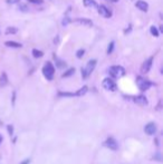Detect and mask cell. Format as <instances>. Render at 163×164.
Returning a JSON list of instances; mask_svg holds the SVG:
<instances>
[{"label": "cell", "instance_id": "52a82bcc", "mask_svg": "<svg viewBox=\"0 0 163 164\" xmlns=\"http://www.w3.org/2000/svg\"><path fill=\"white\" fill-rule=\"evenodd\" d=\"M99 13L101 16H103L104 18H111L112 17V11L104 5H101L99 7Z\"/></svg>", "mask_w": 163, "mask_h": 164}, {"label": "cell", "instance_id": "e0dca14e", "mask_svg": "<svg viewBox=\"0 0 163 164\" xmlns=\"http://www.w3.org/2000/svg\"><path fill=\"white\" fill-rule=\"evenodd\" d=\"M33 56H34L35 58H41L44 56V53L41 50H38V49H33Z\"/></svg>", "mask_w": 163, "mask_h": 164}, {"label": "cell", "instance_id": "7c38bea8", "mask_svg": "<svg viewBox=\"0 0 163 164\" xmlns=\"http://www.w3.org/2000/svg\"><path fill=\"white\" fill-rule=\"evenodd\" d=\"M134 102L138 105H148V99L144 95H138L134 97Z\"/></svg>", "mask_w": 163, "mask_h": 164}, {"label": "cell", "instance_id": "cb8c5ba5", "mask_svg": "<svg viewBox=\"0 0 163 164\" xmlns=\"http://www.w3.org/2000/svg\"><path fill=\"white\" fill-rule=\"evenodd\" d=\"M19 9L21 10V11H24V13H26V11L28 10V8L26 5H20V6H19Z\"/></svg>", "mask_w": 163, "mask_h": 164}, {"label": "cell", "instance_id": "4316f807", "mask_svg": "<svg viewBox=\"0 0 163 164\" xmlns=\"http://www.w3.org/2000/svg\"><path fill=\"white\" fill-rule=\"evenodd\" d=\"M69 21H71V20H69V19H68V18H65L64 19V21H63V25H67V24H68V22H69Z\"/></svg>", "mask_w": 163, "mask_h": 164}, {"label": "cell", "instance_id": "484cf974", "mask_svg": "<svg viewBox=\"0 0 163 164\" xmlns=\"http://www.w3.org/2000/svg\"><path fill=\"white\" fill-rule=\"evenodd\" d=\"M8 132H9L10 135L13 134V126H11V125H8Z\"/></svg>", "mask_w": 163, "mask_h": 164}, {"label": "cell", "instance_id": "ba28073f", "mask_svg": "<svg viewBox=\"0 0 163 164\" xmlns=\"http://www.w3.org/2000/svg\"><path fill=\"white\" fill-rule=\"evenodd\" d=\"M144 131H145V133L149 134V135H153V134H155V132H157V125L151 122V123L145 125Z\"/></svg>", "mask_w": 163, "mask_h": 164}, {"label": "cell", "instance_id": "2e32d148", "mask_svg": "<svg viewBox=\"0 0 163 164\" xmlns=\"http://www.w3.org/2000/svg\"><path fill=\"white\" fill-rule=\"evenodd\" d=\"M87 86H83L80 90H78L76 92V93H74V96H83V95H85V94L87 93Z\"/></svg>", "mask_w": 163, "mask_h": 164}, {"label": "cell", "instance_id": "7a4b0ae2", "mask_svg": "<svg viewBox=\"0 0 163 164\" xmlns=\"http://www.w3.org/2000/svg\"><path fill=\"white\" fill-rule=\"evenodd\" d=\"M43 74L44 76L48 79V81H52L54 78V74H55V67L52 65V63L48 62L45 64V66L43 67Z\"/></svg>", "mask_w": 163, "mask_h": 164}, {"label": "cell", "instance_id": "9c48e42d", "mask_svg": "<svg viewBox=\"0 0 163 164\" xmlns=\"http://www.w3.org/2000/svg\"><path fill=\"white\" fill-rule=\"evenodd\" d=\"M105 145L107 146L108 149L113 150V151L117 150V143H116V141L113 139V137H108V139L105 141Z\"/></svg>", "mask_w": 163, "mask_h": 164}, {"label": "cell", "instance_id": "ffe728a7", "mask_svg": "<svg viewBox=\"0 0 163 164\" xmlns=\"http://www.w3.org/2000/svg\"><path fill=\"white\" fill-rule=\"evenodd\" d=\"M75 73V68H69L68 69L67 71H66V73H64V74H63V77H69V76H72V75L74 74Z\"/></svg>", "mask_w": 163, "mask_h": 164}, {"label": "cell", "instance_id": "5bb4252c", "mask_svg": "<svg viewBox=\"0 0 163 164\" xmlns=\"http://www.w3.org/2000/svg\"><path fill=\"white\" fill-rule=\"evenodd\" d=\"M5 45L8 47H11V48H21L22 45L19 43H16V41H6Z\"/></svg>", "mask_w": 163, "mask_h": 164}, {"label": "cell", "instance_id": "d6986e66", "mask_svg": "<svg viewBox=\"0 0 163 164\" xmlns=\"http://www.w3.org/2000/svg\"><path fill=\"white\" fill-rule=\"evenodd\" d=\"M17 31H18V29H17V28H16V27H8V28H7V29H6V34H7V35L16 34Z\"/></svg>", "mask_w": 163, "mask_h": 164}, {"label": "cell", "instance_id": "9a60e30c", "mask_svg": "<svg viewBox=\"0 0 163 164\" xmlns=\"http://www.w3.org/2000/svg\"><path fill=\"white\" fill-rule=\"evenodd\" d=\"M83 3L85 7H94V8L97 7V3H96L95 0H83Z\"/></svg>", "mask_w": 163, "mask_h": 164}, {"label": "cell", "instance_id": "4dcf8cb0", "mask_svg": "<svg viewBox=\"0 0 163 164\" xmlns=\"http://www.w3.org/2000/svg\"><path fill=\"white\" fill-rule=\"evenodd\" d=\"M160 31H161V32H163V27H162V26L160 27Z\"/></svg>", "mask_w": 163, "mask_h": 164}, {"label": "cell", "instance_id": "1f68e13d", "mask_svg": "<svg viewBox=\"0 0 163 164\" xmlns=\"http://www.w3.org/2000/svg\"><path fill=\"white\" fill-rule=\"evenodd\" d=\"M1 141H2V136L0 135V143H1Z\"/></svg>", "mask_w": 163, "mask_h": 164}, {"label": "cell", "instance_id": "44dd1931", "mask_svg": "<svg viewBox=\"0 0 163 164\" xmlns=\"http://www.w3.org/2000/svg\"><path fill=\"white\" fill-rule=\"evenodd\" d=\"M114 41H111V43L108 44V47H107V54L110 55V54H112V51H113V49H114Z\"/></svg>", "mask_w": 163, "mask_h": 164}, {"label": "cell", "instance_id": "30bf717a", "mask_svg": "<svg viewBox=\"0 0 163 164\" xmlns=\"http://www.w3.org/2000/svg\"><path fill=\"white\" fill-rule=\"evenodd\" d=\"M136 8H138V9L141 10V11H144V13H146L149 9V5L148 2H145L144 0H138L135 3Z\"/></svg>", "mask_w": 163, "mask_h": 164}, {"label": "cell", "instance_id": "4fadbf2b", "mask_svg": "<svg viewBox=\"0 0 163 164\" xmlns=\"http://www.w3.org/2000/svg\"><path fill=\"white\" fill-rule=\"evenodd\" d=\"M7 84H8V77H7V74L6 73H2V74L0 75V86L3 87V86H6Z\"/></svg>", "mask_w": 163, "mask_h": 164}, {"label": "cell", "instance_id": "83f0119b", "mask_svg": "<svg viewBox=\"0 0 163 164\" xmlns=\"http://www.w3.org/2000/svg\"><path fill=\"white\" fill-rule=\"evenodd\" d=\"M19 0H7V2L8 3H17Z\"/></svg>", "mask_w": 163, "mask_h": 164}, {"label": "cell", "instance_id": "5b68a950", "mask_svg": "<svg viewBox=\"0 0 163 164\" xmlns=\"http://www.w3.org/2000/svg\"><path fill=\"white\" fill-rule=\"evenodd\" d=\"M103 87L106 90L114 92V90H116V83L112 78H105L104 81H103Z\"/></svg>", "mask_w": 163, "mask_h": 164}, {"label": "cell", "instance_id": "277c9868", "mask_svg": "<svg viewBox=\"0 0 163 164\" xmlns=\"http://www.w3.org/2000/svg\"><path fill=\"white\" fill-rule=\"evenodd\" d=\"M136 84H138V88L141 90H148L151 86H152V83L148 79H145V78L141 77V76H138L136 78Z\"/></svg>", "mask_w": 163, "mask_h": 164}, {"label": "cell", "instance_id": "7402d4cb", "mask_svg": "<svg viewBox=\"0 0 163 164\" xmlns=\"http://www.w3.org/2000/svg\"><path fill=\"white\" fill-rule=\"evenodd\" d=\"M56 64H57V67L59 68H63V67H66V63L59 60V59H56Z\"/></svg>", "mask_w": 163, "mask_h": 164}, {"label": "cell", "instance_id": "8fae6325", "mask_svg": "<svg viewBox=\"0 0 163 164\" xmlns=\"http://www.w3.org/2000/svg\"><path fill=\"white\" fill-rule=\"evenodd\" d=\"M74 22L78 24V25H83V26H87V27H91L93 25V22L87 18H77L74 20Z\"/></svg>", "mask_w": 163, "mask_h": 164}, {"label": "cell", "instance_id": "6da1fadb", "mask_svg": "<svg viewBox=\"0 0 163 164\" xmlns=\"http://www.w3.org/2000/svg\"><path fill=\"white\" fill-rule=\"evenodd\" d=\"M96 63H97L96 59H91L86 64V66H85L84 68H82V76H83L84 79L88 77L89 75L93 73V71H94V68H95V66H96Z\"/></svg>", "mask_w": 163, "mask_h": 164}, {"label": "cell", "instance_id": "f1b7e54d", "mask_svg": "<svg viewBox=\"0 0 163 164\" xmlns=\"http://www.w3.org/2000/svg\"><path fill=\"white\" fill-rule=\"evenodd\" d=\"M29 162H30V160H29V158H27V160H25V161L21 162L20 164H29Z\"/></svg>", "mask_w": 163, "mask_h": 164}, {"label": "cell", "instance_id": "603a6c76", "mask_svg": "<svg viewBox=\"0 0 163 164\" xmlns=\"http://www.w3.org/2000/svg\"><path fill=\"white\" fill-rule=\"evenodd\" d=\"M84 54H85V50H84V49H78V50H77V53H76L77 58H83Z\"/></svg>", "mask_w": 163, "mask_h": 164}, {"label": "cell", "instance_id": "f546056e", "mask_svg": "<svg viewBox=\"0 0 163 164\" xmlns=\"http://www.w3.org/2000/svg\"><path fill=\"white\" fill-rule=\"evenodd\" d=\"M108 1H112V2H117L118 0H108Z\"/></svg>", "mask_w": 163, "mask_h": 164}, {"label": "cell", "instance_id": "d4e9b609", "mask_svg": "<svg viewBox=\"0 0 163 164\" xmlns=\"http://www.w3.org/2000/svg\"><path fill=\"white\" fill-rule=\"evenodd\" d=\"M29 1H30V2H33V3H36V5H41V3H43V0H29Z\"/></svg>", "mask_w": 163, "mask_h": 164}, {"label": "cell", "instance_id": "ac0fdd59", "mask_svg": "<svg viewBox=\"0 0 163 164\" xmlns=\"http://www.w3.org/2000/svg\"><path fill=\"white\" fill-rule=\"evenodd\" d=\"M150 31L154 37H159V35H160V32H159V30H157V28L154 27V26H152V27L150 28Z\"/></svg>", "mask_w": 163, "mask_h": 164}, {"label": "cell", "instance_id": "3957f363", "mask_svg": "<svg viewBox=\"0 0 163 164\" xmlns=\"http://www.w3.org/2000/svg\"><path fill=\"white\" fill-rule=\"evenodd\" d=\"M108 73L112 77L114 78H121L125 75V69L122 66H112L111 68L108 69Z\"/></svg>", "mask_w": 163, "mask_h": 164}, {"label": "cell", "instance_id": "8992f818", "mask_svg": "<svg viewBox=\"0 0 163 164\" xmlns=\"http://www.w3.org/2000/svg\"><path fill=\"white\" fill-rule=\"evenodd\" d=\"M152 62H153V57H150V58H148L143 63V65H142V67H141L142 74H146V73L150 71L151 67H152Z\"/></svg>", "mask_w": 163, "mask_h": 164}]
</instances>
